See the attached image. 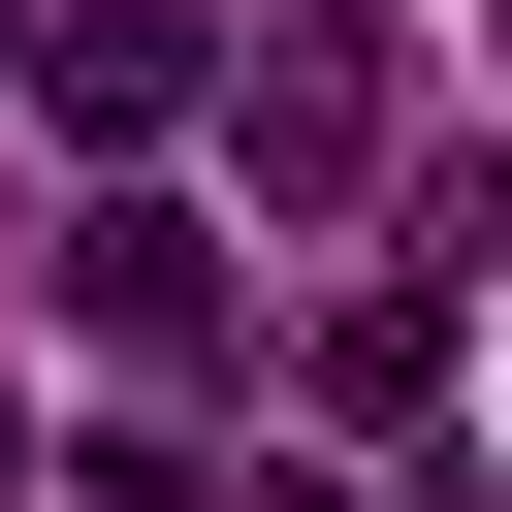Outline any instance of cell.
Wrapping results in <instances>:
<instances>
[{
  "mask_svg": "<svg viewBox=\"0 0 512 512\" xmlns=\"http://www.w3.org/2000/svg\"><path fill=\"white\" fill-rule=\"evenodd\" d=\"M192 96H224V160H256V224H320V192L416 160V64H384V32H256V64H192Z\"/></svg>",
  "mask_w": 512,
  "mask_h": 512,
  "instance_id": "1",
  "label": "cell"
},
{
  "mask_svg": "<svg viewBox=\"0 0 512 512\" xmlns=\"http://www.w3.org/2000/svg\"><path fill=\"white\" fill-rule=\"evenodd\" d=\"M64 320H96L128 384H192V352H224L256 288H224V224H192V192H96V224H64Z\"/></svg>",
  "mask_w": 512,
  "mask_h": 512,
  "instance_id": "2",
  "label": "cell"
},
{
  "mask_svg": "<svg viewBox=\"0 0 512 512\" xmlns=\"http://www.w3.org/2000/svg\"><path fill=\"white\" fill-rule=\"evenodd\" d=\"M32 96H64L96 160H160V128H192V0H64V32H32Z\"/></svg>",
  "mask_w": 512,
  "mask_h": 512,
  "instance_id": "3",
  "label": "cell"
},
{
  "mask_svg": "<svg viewBox=\"0 0 512 512\" xmlns=\"http://www.w3.org/2000/svg\"><path fill=\"white\" fill-rule=\"evenodd\" d=\"M96 512H224V480H192V448H96Z\"/></svg>",
  "mask_w": 512,
  "mask_h": 512,
  "instance_id": "4",
  "label": "cell"
},
{
  "mask_svg": "<svg viewBox=\"0 0 512 512\" xmlns=\"http://www.w3.org/2000/svg\"><path fill=\"white\" fill-rule=\"evenodd\" d=\"M0 512H32V416H0Z\"/></svg>",
  "mask_w": 512,
  "mask_h": 512,
  "instance_id": "5",
  "label": "cell"
}]
</instances>
